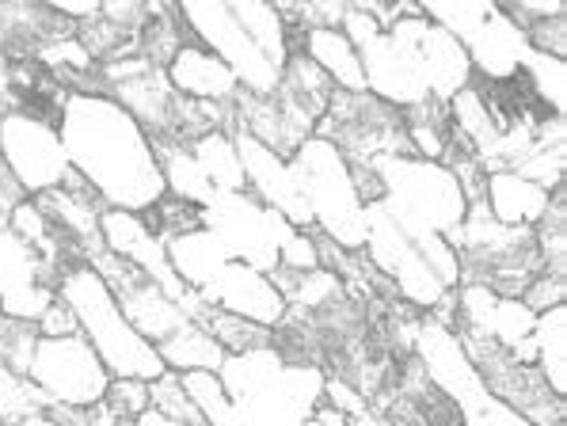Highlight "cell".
I'll return each instance as SVG.
<instances>
[{
  "mask_svg": "<svg viewBox=\"0 0 567 426\" xmlns=\"http://www.w3.org/2000/svg\"><path fill=\"white\" fill-rule=\"evenodd\" d=\"M58 298L73 309L81 335L92 343V351L100 354V362L107 365L111 377L156 381L161 373H168L161 362V351L145 335H137V328L118 309V298L95 274L92 263L65 267L58 278Z\"/></svg>",
  "mask_w": 567,
  "mask_h": 426,
  "instance_id": "obj_2",
  "label": "cell"
},
{
  "mask_svg": "<svg viewBox=\"0 0 567 426\" xmlns=\"http://www.w3.org/2000/svg\"><path fill=\"white\" fill-rule=\"evenodd\" d=\"M39 210L47 214V221L54 225V232L65 243H73L81 251L84 263H92L103 248V232H100V217L107 206L100 202V195L89 190V195H76V190H65V187H54L47 195L34 198Z\"/></svg>",
  "mask_w": 567,
  "mask_h": 426,
  "instance_id": "obj_18",
  "label": "cell"
},
{
  "mask_svg": "<svg viewBox=\"0 0 567 426\" xmlns=\"http://www.w3.org/2000/svg\"><path fill=\"white\" fill-rule=\"evenodd\" d=\"M39 412H50V399L39 393V385L31 377H23V373H12L8 365H0V423L16 426Z\"/></svg>",
  "mask_w": 567,
  "mask_h": 426,
  "instance_id": "obj_32",
  "label": "cell"
},
{
  "mask_svg": "<svg viewBox=\"0 0 567 426\" xmlns=\"http://www.w3.org/2000/svg\"><path fill=\"white\" fill-rule=\"evenodd\" d=\"M282 362L286 359L275 351V343H270V346H259V351L225 354L217 377H221V385H225V393H229L233 404H240V399H248L251 393H259V388H264L267 381L282 370Z\"/></svg>",
  "mask_w": 567,
  "mask_h": 426,
  "instance_id": "obj_25",
  "label": "cell"
},
{
  "mask_svg": "<svg viewBox=\"0 0 567 426\" xmlns=\"http://www.w3.org/2000/svg\"><path fill=\"white\" fill-rule=\"evenodd\" d=\"M293 176L301 183L305 206H309L312 229L343 251L365 248V206L354 190L351 168L343 153L324 137H309L298 153L290 156Z\"/></svg>",
  "mask_w": 567,
  "mask_h": 426,
  "instance_id": "obj_5",
  "label": "cell"
},
{
  "mask_svg": "<svg viewBox=\"0 0 567 426\" xmlns=\"http://www.w3.org/2000/svg\"><path fill=\"white\" fill-rule=\"evenodd\" d=\"M461 351L468 354V362L476 365V373L484 377V385L492 388L503 404H511L514 412H522L534 426H564V396H556L545 385V377L537 373L534 362L514 359L511 351H503L495 339L473 328H453Z\"/></svg>",
  "mask_w": 567,
  "mask_h": 426,
  "instance_id": "obj_7",
  "label": "cell"
},
{
  "mask_svg": "<svg viewBox=\"0 0 567 426\" xmlns=\"http://www.w3.org/2000/svg\"><path fill=\"white\" fill-rule=\"evenodd\" d=\"M150 407L161 415H168V419H179L187 426H206L203 415L195 412V404H190L187 388H183V377L179 373H161L156 381H150Z\"/></svg>",
  "mask_w": 567,
  "mask_h": 426,
  "instance_id": "obj_34",
  "label": "cell"
},
{
  "mask_svg": "<svg viewBox=\"0 0 567 426\" xmlns=\"http://www.w3.org/2000/svg\"><path fill=\"white\" fill-rule=\"evenodd\" d=\"M69 168L81 172L107 210L145 214L168 195L153 137L111 95L69 92L58 118Z\"/></svg>",
  "mask_w": 567,
  "mask_h": 426,
  "instance_id": "obj_1",
  "label": "cell"
},
{
  "mask_svg": "<svg viewBox=\"0 0 567 426\" xmlns=\"http://www.w3.org/2000/svg\"><path fill=\"white\" fill-rule=\"evenodd\" d=\"M233 15H237V23L244 31H248V39L256 42L264 54L275 61L278 69L286 65V20L278 15L275 4H259V0H233Z\"/></svg>",
  "mask_w": 567,
  "mask_h": 426,
  "instance_id": "obj_29",
  "label": "cell"
},
{
  "mask_svg": "<svg viewBox=\"0 0 567 426\" xmlns=\"http://www.w3.org/2000/svg\"><path fill=\"white\" fill-rule=\"evenodd\" d=\"M484 202L495 221L511 225V229H537L540 217L548 214L553 195L526 176H518V172H487Z\"/></svg>",
  "mask_w": 567,
  "mask_h": 426,
  "instance_id": "obj_21",
  "label": "cell"
},
{
  "mask_svg": "<svg viewBox=\"0 0 567 426\" xmlns=\"http://www.w3.org/2000/svg\"><path fill=\"white\" fill-rule=\"evenodd\" d=\"M298 426H347V415H339L331 404H320L309 419H301Z\"/></svg>",
  "mask_w": 567,
  "mask_h": 426,
  "instance_id": "obj_40",
  "label": "cell"
},
{
  "mask_svg": "<svg viewBox=\"0 0 567 426\" xmlns=\"http://www.w3.org/2000/svg\"><path fill=\"white\" fill-rule=\"evenodd\" d=\"M195 324H203L209 335L217 339L225 354H244V351H259V346L275 343V332L270 328H259L244 316H233V312L217 309V304H203V312L195 316Z\"/></svg>",
  "mask_w": 567,
  "mask_h": 426,
  "instance_id": "obj_28",
  "label": "cell"
},
{
  "mask_svg": "<svg viewBox=\"0 0 567 426\" xmlns=\"http://www.w3.org/2000/svg\"><path fill=\"white\" fill-rule=\"evenodd\" d=\"M164 73H168V84L176 89V95L195 100V103H221V107H233V100H237V92H240L229 65L209 54L206 46H198V42L179 46V54L168 61Z\"/></svg>",
  "mask_w": 567,
  "mask_h": 426,
  "instance_id": "obj_19",
  "label": "cell"
},
{
  "mask_svg": "<svg viewBox=\"0 0 567 426\" xmlns=\"http://www.w3.org/2000/svg\"><path fill=\"white\" fill-rule=\"evenodd\" d=\"M385 187L381 206L392 214L400 232H439L450 237L465 221V195L446 164L419 160V156H381L373 160Z\"/></svg>",
  "mask_w": 567,
  "mask_h": 426,
  "instance_id": "obj_4",
  "label": "cell"
},
{
  "mask_svg": "<svg viewBox=\"0 0 567 426\" xmlns=\"http://www.w3.org/2000/svg\"><path fill=\"white\" fill-rule=\"evenodd\" d=\"M61 271L39 256L28 240H20L8 221L0 225V309L8 320L39 324L47 304L58 298Z\"/></svg>",
  "mask_w": 567,
  "mask_h": 426,
  "instance_id": "obj_14",
  "label": "cell"
},
{
  "mask_svg": "<svg viewBox=\"0 0 567 426\" xmlns=\"http://www.w3.org/2000/svg\"><path fill=\"white\" fill-rule=\"evenodd\" d=\"M534 365L556 396L567 393V304L540 312L534 324Z\"/></svg>",
  "mask_w": 567,
  "mask_h": 426,
  "instance_id": "obj_23",
  "label": "cell"
},
{
  "mask_svg": "<svg viewBox=\"0 0 567 426\" xmlns=\"http://www.w3.org/2000/svg\"><path fill=\"white\" fill-rule=\"evenodd\" d=\"M203 225L221 240L233 263H248L256 271L270 274L278 267V248L293 232V225L282 214L267 210L264 202L240 190V195H217L203 206Z\"/></svg>",
  "mask_w": 567,
  "mask_h": 426,
  "instance_id": "obj_10",
  "label": "cell"
},
{
  "mask_svg": "<svg viewBox=\"0 0 567 426\" xmlns=\"http://www.w3.org/2000/svg\"><path fill=\"white\" fill-rule=\"evenodd\" d=\"M229 134H233V142H237L248 195L256 198V202H264L267 210L282 214L293 229H312V217H309V206H305L301 183L293 176V164L286 160V156H278L275 149H267V145H259L256 137H248L237 126H233Z\"/></svg>",
  "mask_w": 567,
  "mask_h": 426,
  "instance_id": "obj_16",
  "label": "cell"
},
{
  "mask_svg": "<svg viewBox=\"0 0 567 426\" xmlns=\"http://www.w3.org/2000/svg\"><path fill=\"white\" fill-rule=\"evenodd\" d=\"M134 426H187V423L168 419V415H161V412H153V407H150V412H142V415H137Z\"/></svg>",
  "mask_w": 567,
  "mask_h": 426,
  "instance_id": "obj_42",
  "label": "cell"
},
{
  "mask_svg": "<svg viewBox=\"0 0 567 426\" xmlns=\"http://www.w3.org/2000/svg\"><path fill=\"white\" fill-rule=\"evenodd\" d=\"M168 263L172 271L190 293L206 298L209 290L217 285V278L225 274V267L233 263L229 251L221 248V240L206 229H190V232H179V237H168Z\"/></svg>",
  "mask_w": 567,
  "mask_h": 426,
  "instance_id": "obj_20",
  "label": "cell"
},
{
  "mask_svg": "<svg viewBox=\"0 0 567 426\" xmlns=\"http://www.w3.org/2000/svg\"><path fill=\"white\" fill-rule=\"evenodd\" d=\"M412 354L419 359V365H423L426 377H431V385L457 407L461 426H534L526 415L514 412L511 404H503V399L484 385L476 365L461 351L453 328L439 324V320L426 316V312L415 324Z\"/></svg>",
  "mask_w": 567,
  "mask_h": 426,
  "instance_id": "obj_3",
  "label": "cell"
},
{
  "mask_svg": "<svg viewBox=\"0 0 567 426\" xmlns=\"http://www.w3.org/2000/svg\"><path fill=\"white\" fill-rule=\"evenodd\" d=\"M522 76H526L529 92H534V100L540 107L548 111V115L564 118V103H567V65L564 58H548V54H537V50H529L526 61H522L518 69Z\"/></svg>",
  "mask_w": 567,
  "mask_h": 426,
  "instance_id": "obj_30",
  "label": "cell"
},
{
  "mask_svg": "<svg viewBox=\"0 0 567 426\" xmlns=\"http://www.w3.org/2000/svg\"><path fill=\"white\" fill-rule=\"evenodd\" d=\"M103 404L111 412H118L122 419H137L142 412H150V381H130V377H111V388L103 396Z\"/></svg>",
  "mask_w": 567,
  "mask_h": 426,
  "instance_id": "obj_35",
  "label": "cell"
},
{
  "mask_svg": "<svg viewBox=\"0 0 567 426\" xmlns=\"http://www.w3.org/2000/svg\"><path fill=\"white\" fill-rule=\"evenodd\" d=\"M153 153H156V164H161L168 195L183 198V202H195V206L214 202L217 190H214V183L206 179V172L198 168L190 145L176 142V137H153Z\"/></svg>",
  "mask_w": 567,
  "mask_h": 426,
  "instance_id": "obj_22",
  "label": "cell"
},
{
  "mask_svg": "<svg viewBox=\"0 0 567 426\" xmlns=\"http://www.w3.org/2000/svg\"><path fill=\"white\" fill-rule=\"evenodd\" d=\"M176 8H179V20L187 23L190 39L229 65L240 92L275 95L278 81H282V69L248 39V31L240 28L225 0H198V4H176Z\"/></svg>",
  "mask_w": 567,
  "mask_h": 426,
  "instance_id": "obj_8",
  "label": "cell"
},
{
  "mask_svg": "<svg viewBox=\"0 0 567 426\" xmlns=\"http://www.w3.org/2000/svg\"><path fill=\"white\" fill-rule=\"evenodd\" d=\"M183 388H187L195 412L203 415L206 426H233L237 423V407H233L229 393H225L221 377L214 370H195V373H179Z\"/></svg>",
  "mask_w": 567,
  "mask_h": 426,
  "instance_id": "obj_31",
  "label": "cell"
},
{
  "mask_svg": "<svg viewBox=\"0 0 567 426\" xmlns=\"http://www.w3.org/2000/svg\"><path fill=\"white\" fill-rule=\"evenodd\" d=\"M16 426H61V423H58L50 412H39V415H28V419H23V423H16Z\"/></svg>",
  "mask_w": 567,
  "mask_h": 426,
  "instance_id": "obj_43",
  "label": "cell"
},
{
  "mask_svg": "<svg viewBox=\"0 0 567 426\" xmlns=\"http://www.w3.org/2000/svg\"><path fill=\"white\" fill-rule=\"evenodd\" d=\"M39 335L42 339H61V335H81V324H76V316H73V309H69L65 301L54 298L47 304V312L39 316Z\"/></svg>",
  "mask_w": 567,
  "mask_h": 426,
  "instance_id": "obj_39",
  "label": "cell"
},
{
  "mask_svg": "<svg viewBox=\"0 0 567 426\" xmlns=\"http://www.w3.org/2000/svg\"><path fill=\"white\" fill-rule=\"evenodd\" d=\"M378 426H392V423H385V419H381V423H378Z\"/></svg>",
  "mask_w": 567,
  "mask_h": 426,
  "instance_id": "obj_45",
  "label": "cell"
},
{
  "mask_svg": "<svg viewBox=\"0 0 567 426\" xmlns=\"http://www.w3.org/2000/svg\"><path fill=\"white\" fill-rule=\"evenodd\" d=\"M89 412H92V426H134V419H122V415L111 412L107 404H95Z\"/></svg>",
  "mask_w": 567,
  "mask_h": 426,
  "instance_id": "obj_41",
  "label": "cell"
},
{
  "mask_svg": "<svg viewBox=\"0 0 567 426\" xmlns=\"http://www.w3.org/2000/svg\"><path fill=\"white\" fill-rule=\"evenodd\" d=\"M0 160L12 172L28 198L61 187L69 176V156L61 145V129L47 118H34L28 111L12 107L0 115Z\"/></svg>",
  "mask_w": 567,
  "mask_h": 426,
  "instance_id": "obj_12",
  "label": "cell"
},
{
  "mask_svg": "<svg viewBox=\"0 0 567 426\" xmlns=\"http://www.w3.org/2000/svg\"><path fill=\"white\" fill-rule=\"evenodd\" d=\"M142 221L150 225L156 237L168 240V237H179V232L203 229V206L183 202V198H176V195H164L161 202L142 214Z\"/></svg>",
  "mask_w": 567,
  "mask_h": 426,
  "instance_id": "obj_33",
  "label": "cell"
},
{
  "mask_svg": "<svg viewBox=\"0 0 567 426\" xmlns=\"http://www.w3.org/2000/svg\"><path fill=\"white\" fill-rule=\"evenodd\" d=\"M190 31L179 20V8H145V20L137 28V54L153 61L156 69H168V61L179 54V46H187Z\"/></svg>",
  "mask_w": 567,
  "mask_h": 426,
  "instance_id": "obj_26",
  "label": "cell"
},
{
  "mask_svg": "<svg viewBox=\"0 0 567 426\" xmlns=\"http://www.w3.org/2000/svg\"><path fill=\"white\" fill-rule=\"evenodd\" d=\"M206 304H217V309L233 312V316H244L259 328H270L275 332L286 320V298L278 293V285L270 282V274L256 271L248 263H229L225 274L217 278V285L203 298Z\"/></svg>",
  "mask_w": 567,
  "mask_h": 426,
  "instance_id": "obj_17",
  "label": "cell"
},
{
  "mask_svg": "<svg viewBox=\"0 0 567 426\" xmlns=\"http://www.w3.org/2000/svg\"><path fill=\"white\" fill-rule=\"evenodd\" d=\"M190 153H195L198 168L206 172V179L214 183L217 195H240L244 187V168L237 156V142H233L229 129H214V134L190 142Z\"/></svg>",
  "mask_w": 567,
  "mask_h": 426,
  "instance_id": "obj_27",
  "label": "cell"
},
{
  "mask_svg": "<svg viewBox=\"0 0 567 426\" xmlns=\"http://www.w3.org/2000/svg\"><path fill=\"white\" fill-rule=\"evenodd\" d=\"M419 8H423L426 20L446 28L461 42L476 81H511V76H518L522 61L529 54V42L526 31L503 12V4H492V0L465 4V0H457V4H419Z\"/></svg>",
  "mask_w": 567,
  "mask_h": 426,
  "instance_id": "obj_6",
  "label": "cell"
},
{
  "mask_svg": "<svg viewBox=\"0 0 567 426\" xmlns=\"http://www.w3.org/2000/svg\"><path fill=\"white\" fill-rule=\"evenodd\" d=\"M156 351H161L164 370L172 373H195V370L217 373L225 362V351L217 346V339L203 324H195V320H187L179 332H172L164 343H156Z\"/></svg>",
  "mask_w": 567,
  "mask_h": 426,
  "instance_id": "obj_24",
  "label": "cell"
},
{
  "mask_svg": "<svg viewBox=\"0 0 567 426\" xmlns=\"http://www.w3.org/2000/svg\"><path fill=\"white\" fill-rule=\"evenodd\" d=\"M8 221V214H0V225H4Z\"/></svg>",
  "mask_w": 567,
  "mask_h": 426,
  "instance_id": "obj_44",
  "label": "cell"
},
{
  "mask_svg": "<svg viewBox=\"0 0 567 426\" xmlns=\"http://www.w3.org/2000/svg\"><path fill=\"white\" fill-rule=\"evenodd\" d=\"M28 377L39 385V393L50 399V407H95L103 404L111 388V373L92 351L84 335H61L34 343Z\"/></svg>",
  "mask_w": 567,
  "mask_h": 426,
  "instance_id": "obj_9",
  "label": "cell"
},
{
  "mask_svg": "<svg viewBox=\"0 0 567 426\" xmlns=\"http://www.w3.org/2000/svg\"><path fill=\"white\" fill-rule=\"evenodd\" d=\"M522 301H526L537 316H540V312H548V309H556V304H567V278L540 271L534 282H529V290H526V298H522Z\"/></svg>",
  "mask_w": 567,
  "mask_h": 426,
  "instance_id": "obj_38",
  "label": "cell"
},
{
  "mask_svg": "<svg viewBox=\"0 0 567 426\" xmlns=\"http://www.w3.org/2000/svg\"><path fill=\"white\" fill-rule=\"evenodd\" d=\"M278 267H286V271H317L320 267V251H317V232L312 229H293L290 237L282 240V248H278Z\"/></svg>",
  "mask_w": 567,
  "mask_h": 426,
  "instance_id": "obj_36",
  "label": "cell"
},
{
  "mask_svg": "<svg viewBox=\"0 0 567 426\" xmlns=\"http://www.w3.org/2000/svg\"><path fill=\"white\" fill-rule=\"evenodd\" d=\"M365 259L389 278V285L396 290V298L412 304L415 312H431L434 304L450 293V285L431 271L423 256L415 251V243L400 232V225L392 221V214L381 202L365 206Z\"/></svg>",
  "mask_w": 567,
  "mask_h": 426,
  "instance_id": "obj_11",
  "label": "cell"
},
{
  "mask_svg": "<svg viewBox=\"0 0 567 426\" xmlns=\"http://www.w3.org/2000/svg\"><path fill=\"white\" fill-rule=\"evenodd\" d=\"M526 42H529V50H537V54L564 58L567 54V20L564 15H548V20L529 23Z\"/></svg>",
  "mask_w": 567,
  "mask_h": 426,
  "instance_id": "obj_37",
  "label": "cell"
},
{
  "mask_svg": "<svg viewBox=\"0 0 567 426\" xmlns=\"http://www.w3.org/2000/svg\"><path fill=\"white\" fill-rule=\"evenodd\" d=\"M328 370L312 362H282V370L259 393L240 399L233 426H298L324 404Z\"/></svg>",
  "mask_w": 567,
  "mask_h": 426,
  "instance_id": "obj_13",
  "label": "cell"
},
{
  "mask_svg": "<svg viewBox=\"0 0 567 426\" xmlns=\"http://www.w3.org/2000/svg\"><path fill=\"white\" fill-rule=\"evenodd\" d=\"M389 34L412 50V58H415L419 73H423L426 92H431L434 103L446 107L453 95L473 84V65H468V54L461 50V42L453 39L446 28L426 20L423 8H419V15H408V20L392 23Z\"/></svg>",
  "mask_w": 567,
  "mask_h": 426,
  "instance_id": "obj_15",
  "label": "cell"
}]
</instances>
